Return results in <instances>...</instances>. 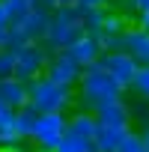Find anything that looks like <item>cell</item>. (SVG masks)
I'll return each mask as SVG.
<instances>
[{
  "label": "cell",
  "mask_w": 149,
  "mask_h": 152,
  "mask_svg": "<svg viewBox=\"0 0 149 152\" xmlns=\"http://www.w3.org/2000/svg\"><path fill=\"white\" fill-rule=\"evenodd\" d=\"M51 45L48 42H27L24 48H18V63H15V78H21L24 84L45 75L48 57H51Z\"/></svg>",
  "instance_id": "8992f818"
},
{
  "label": "cell",
  "mask_w": 149,
  "mask_h": 152,
  "mask_svg": "<svg viewBox=\"0 0 149 152\" xmlns=\"http://www.w3.org/2000/svg\"><path fill=\"white\" fill-rule=\"evenodd\" d=\"M69 3H74V0H54V6H69Z\"/></svg>",
  "instance_id": "f1b7e54d"
},
{
  "label": "cell",
  "mask_w": 149,
  "mask_h": 152,
  "mask_svg": "<svg viewBox=\"0 0 149 152\" xmlns=\"http://www.w3.org/2000/svg\"><path fill=\"white\" fill-rule=\"evenodd\" d=\"M30 6L36 12H54V0H30Z\"/></svg>",
  "instance_id": "484cf974"
},
{
  "label": "cell",
  "mask_w": 149,
  "mask_h": 152,
  "mask_svg": "<svg viewBox=\"0 0 149 152\" xmlns=\"http://www.w3.org/2000/svg\"><path fill=\"white\" fill-rule=\"evenodd\" d=\"M0 3H3V9H6V15H9L12 24H21V21L33 12L30 0H0Z\"/></svg>",
  "instance_id": "ac0fdd59"
},
{
  "label": "cell",
  "mask_w": 149,
  "mask_h": 152,
  "mask_svg": "<svg viewBox=\"0 0 149 152\" xmlns=\"http://www.w3.org/2000/svg\"><path fill=\"white\" fill-rule=\"evenodd\" d=\"M15 63H18V51L0 45V78H12L15 75Z\"/></svg>",
  "instance_id": "ffe728a7"
},
{
  "label": "cell",
  "mask_w": 149,
  "mask_h": 152,
  "mask_svg": "<svg viewBox=\"0 0 149 152\" xmlns=\"http://www.w3.org/2000/svg\"><path fill=\"white\" fill-rule=\"evenodd\" d=\"M104 69H107V75L128 93V87H131V81H134V75H137V60L128 54V51H122V48H113V51H104L102 54V60H99Z\"/></svg>",
  "instance_id": "ba28073f"
},
{
  "label": "cell",
  "mask_w": 149,
  "mask_h": 152,
  "mask_svg": "<svg viewBox=\"0 0 149 152\" xmlns=\"http://www.w3.org/2000/svg\"><path fill=\"white\" fill-rule=\"evenodd\" d=\"M81 72H84V66H78L72 60V54L66 51V48H57V51H51V57H48V66H45V75L51 81H57V84H63V87H78V81H81Z\"/></svg>",
  "instance_id": "52a82bcc"
},
{
  "label": "cell",
  "mask_w": 149,
  "mask_h": 152,
  "mask_svg": "<svg viewBox=\"0 0 149 152\" xmlns=\"http://www.w3.org/2000/svg\"><path fill=\"white\" fill-rule=\"evenodd\" d=\"M116 152H149V149H146V143H143V134H140V131H128Z\"/></svg>",
  "instance_id": "44dd1931"
},
{
  "label": "cell",
  "mask_w": 149,
  "mask_h": 152,
  "mask_svg": "<svg viewBox=\"0 0 149 152\" xmlns=\"http://www.w3.org/2000/svg\"><path fill=\"white\" fill-rule=\"evenodd\" d=\"M66 51L72 54V60H74V63L84 66V69H87V66H93V63H99V60H102V54H104V51H102V45H99L90 33H81L78 39H74V42L66 48Z\"/></svg>",
  "instance_id": "30bf717a"
},
{
  "label": "cell",
  "mask_w": 149,
  "mask_h": 152,
  "mask_svg": "<svg viewBox=\"0 0 149 152\" xmlns=\"http://www.w3.org/2000/svg\"><path fill=\"white\" fill-rule=\"evenodd\" d=\"M128 131H131V128H125V125H102V122H99V131H96V149H99V152H116Z\"/></svg>",
  "instance_id": "4fadbf2b"
},
{
  "label": "cell",
  "mask_w": 149,
  "mask_h": 152,
  "mask_svg": "<svg viewBox=\"0 0 149 152\" xmlns=\"http://www.w3.org/2000/svg\"><path fill=\"white\" fill-rule=\"evenodd\" d=\"M48 18H51V12H30L18 27H21V33L27 36V42H45V36H48Z\"/></svg>",
  "instance_id": "5bb4252c"
},
{
  "label": "cell",
  "mask_w": 149,
  "mask_h": 152,
  "mask_svg": "<svg viewBox=\"0 0 149 152\" xmlns=\"http://www.w3.org/2000/svg\"><path fill=\"white\" fill-rule=\"evenodd\" d=\"M137 24H140V27H146V30H149V9H146V12H140V15H137Z\"/></svg>",
  "instance_id": "4316f807"
},
{
  "label": "cell",
  "mask_w": 149,
  "mask_h": 152,
  "mask_svg": "<svg viewBox=\"0 0 149 152\" xmlns=\"http://www.w3.org/2000/svg\"><path fill=\"white\" fill-rule=\"evenodd\" d=\"M140 134H143V143H146V149H149V125H146V128H143Z\"/></svg>",
  "instance_id": "83f0119b"
},
{
  "label": "cell",
  "mask_w": 149,
  "mask_h": 152,
  "mask_svg": "<svg viewBox=\"0 0 149 152\" xmlns=\"http://www.w3.org/2000/svg\"><path fill=\"white\" fill-rule=\"evenodd\" d=\"M66 119H69L66 113H39L36 125H33V134H30L33 152H54L57 143L66 134Z\"/></svg>",
  "instance_id": "5b68a950"
},
{
  "label": "cell",
  "mask_w": 149,
  "mask_h": 152,
  "mask_svg": "<svg viewBox=\"0 0 149 152\" xmlns=\"http://www.w3.org/2000/svg\"><path fill=\"white\" fill-rule=\"evenodd\" d=\"M12 143H21L18 128H15V107H9V104L0 102V149L12 146Z\"/></svg>",
  "instance_id": "9a60e30c"
},
{
  "label": "cell",
  "mask_w": 149,
  "mask_h": 152,
  "mask_svg": "<svg viewBox=\"0 0 149 152\" xmlns=\"http://www.w3.org/2000/svg\"><path fill=\"white\" fill-rule=\"evenodd\" d=\"M96 119L102 122V125H125V128H131V102H125V96L122 99H116V102H107L104 107H99L96 110Z\"/></svg>",
  "instance_id": "8fae6325"
},
{
  "label": "cell",
  "mask_w": 149,
  "mask_h": 152,
  "mask_svg": "<svg viewBox=\"0 0 149 152\" xmlns=\"http://www.w3.org/2000/svg\"><path fill=\"white\" fill-rule=\"evenodd\" d=\"M81 33H84V9H78L74 3L54 6V12L48 18V36H45V42L54 51L57 48H69Z\"/></svg>",
  "instance_id": "277c9868"
},
{
  "label": "cell",
  "mask_w": 149,
  "mask_h": 152,
  "mask_svg": "<svg viewBox=\"0 0 149 152\" xmlns=\"http://www.w3.org/2000/svg\"><path fill=\"white\" fill-rule=\"evenodd\" d=\"M27 104L36 113H66L74 104V90L51 81L48 75L27 81Z\"/></svg>",
  "instance_id": "7a4b0ae2"
},
{
  "label": "cell",
  "mask_w": 149,
  "mask_h": 152,
  "mask_svg": "<svg viewBox=\"0 0 149 152\" xmlns=\"http://www.w3.org/2000/svg\"><path fill=\"white\" fill-rule=\"evenodd\" d=\"M125 96V90L107 75V69L102 66V63H93V66H87L84 72H81V81H78V87H74V104L78 107H84V110H99V107H104L107 102H116V99H122Z\"/></svg>",
  "instance_id": "6da1fadb"
},
{
  "label": "cell",
  "mask_w": 149,
  "mask_h": 152,
  "mask_svg": "<svg viewBox=\"0 0 149 152\" xmlns=\"http://www.w3.org/2000/svg\"><path fill=\"white\" fill-rule=\"evenodd\" d=\"M149 9V0H119V12L128 18V15H140V12H146Z\"/></svg>",
  "instance_id": "7402d4cb"
},
{
  "label": "cell",
  "mask_w": 149,
  "mask_h": 152,
  "mask_svg": "<svg viewBox=\"0 0 149 152\" xmlns=\"http://www.w3.org/2000/svg\"><path fill=\"white\" fill-rule=\"evenodd\" d=\"M9 27H12V21H9V15H6V9H3V3H0V45H3V39H6V33H9Z\"/></svg>",
  "instance_id": "cb8c5ba5"
},
{
  "label": "cell",
  "mask_w": 149,
  "mask_h": 152,
  "mask_svg": "<svg viewBox=\"0 0 149 152\" xmlns=\"http://www.w3.org/2000/svg\"><path fill=\"white\" fill-rule=\"evenodd\" d=\"M36 116H39V113H36L30 104H24V107L15 110V128H18V137H21V140H30L33 125H36Z\"/></svg>",
  "instance_id": "e0dca14e"
},
{
  "label": "cell",
  "mask_w": 149,
  "mask_h": 152,
  "mask_svg": "<svg viewBox=\"0 0 149 152\" xmlns=\"http://www.w3.org/2000/svg\"><path fill=\"white\" fill-rule=\"evenodd\" d=\"M119 48L128 51L137 66H149V30L140 24H125L122 36H119Z\"/></svg>",
  "instance_id": "9c48e42d"
},
{
  "label": "cell",
  "mask_w": 149,
  "mask_h": 152,
  "mask_svg": "<svg viewBox=\"0 0 149 152\" xmlns=\"http://www.w3.org/2000/svg\"><path fill=\"white\" fill-rule=\"evenodd\" d=\"M0 102L9 104V107H24L27 104V84L21 78H0Z\"/></svg>",
  "instance_id": "7c38bea8"
},
{
  "label": "cell",
  "mask_w": 149,
  "mask_h": 152,
  "mask_svg": "<svg viewBox=\"0 0 149 152\" xmlns=\"http://www.w3.org/2000/svg\"><path fill=\"white\" fill-rule=\"evenodd\" d=\"M3 45H6V48H15V51L27 45V36L21 33V27H18V24H12V27H9V33H6V39H3Z\"/></svg>",
  "instance_id": "603a6c76"
},
{
  "label": "cell",
  "mask_w": 149,
  "mask_h": 152,
  "mask_svg": "<svg viewBox=\"0 0 149 152\" xmlns=\"http://www.w3.org/2000/svg\"><path fill=\"white\" fill-rule=\"evenodd\" d=\"M125 24H128V18L119 9H110V6L84 9V33H90L102 45V51L119 48V36H122Z\"/></svg>",
  "instance_id": "3957f363"
},
{
  "label": "cell",
  "mask_w": 149,
  "mask_h": 152,
  "mask_svg": "<svg viewBox=\"0 0 149 152\" xmlns=\"http://www.w3.org/2000/svg\"><path fill=\"white\" fill-rule=\"evenodd\" d=\"M78 9H96V6H110V0H74Z\"/></svg>",
  "instance_id": "d4e9b609"
},
{
  "label": "cell",
  "mask_w": 149,
  "mask_h": 152,
  "mask_svg": "<svg viewBox=\"0 0 149 152\" xmlns=\"http://www.w3.org/2000/svg\"><path fill=\"white\" fill-rule=\"evenodd\" d=\"M140 102H149V66H140L137 69V75H134V81H131V87H128Z\"/></svg>",
  "instance_id": "d6986e66"
},
{
  "label": "cell",
  "mask_w": 149,
  "mask_h": 152,
  "mask_svg": "<svg viewBox=\"0 0 149 152\" xmlns=\"http://www.w3.org/2000/svg\"><path fill=\"white\" fill-rule=\"evenodd\" d=\"M54 152H99V149H96V140L93 137H81V134L66 131Z\"/></svg>",
  "instance_id": "2e32d148"
}]
</instances>
